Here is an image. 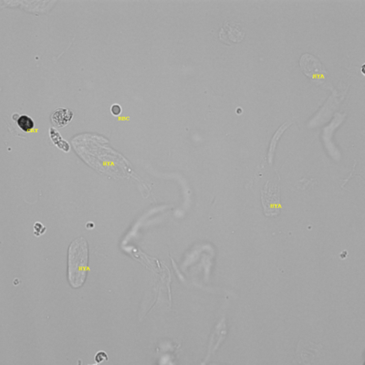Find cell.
I'll use <instances>...</instances> for the list:
<instances>
[{
	"mask_svg": "<svg viewBox=\"0 0 365 365\" xmlns=\"http://www.w3.org/2000/svg\"><path fill=\"white\" fill-rule=\"evenodd\" d=\"M88 243L84 238H78L70 244L69 249V281L73 287L83 285L87 277Z\"/></svg>",
	"mask_w": 365,
	"mask_h": 365,
	"instance_id": "obj_1",
	"label": "cell"
},
{
	"mask_svg": "<svg viewBox=\"0 0 365 365\" xmlns=\"http://www.w3.org/2000/svg\"><path fill=\"white\" fill-rule=\"evenodd\" d=\"M261 202L264 214L267 217L270 218L279 216L280 208V186L278 184L268 182L261 190Z\"/></svg>",
	"mask_w": 365,
	"mask_h": 365,
	"instance_id": "obj_2",
	"label": "cell"
},
{
	"mask_svg": "<svg viewBox=\"0 0 365 365\" xmlns=\"http://www.w3.org/2000/svg\"><path fill=\"white\" fill-rule=\"evenodd\" d=\"M295 355L301 365H314L323 356V346L308 340H301L298 342Z\"/></svg>",
	"mask_w": 365,
	"mask_h": 365,
	"instance_id": "obj_3",
	"label": "cell"
},
{
	"mask_svg": "<svg viewBox=\"0 0 365 365\" xmlns=\"http://www.w3.org/2000/svg\"><path fill=\"white\" fill-rule=\"evenodd\" d=\"M219 40L226 45L239 43L245 38V31L240 23L225 21L218 33Z\"/></svg>",
	"mask_w": 365,
	"mask_h": 365,
	"instance_id": "obj_4",
	"label": "cell"
},
{
	"mask_svg": "<svg viewBox=\"0 0 365 365\" xmlns=\"http://www.w3.org/2000/svg\"><path fill=\"white\" fill-rule=\"evenodd\" d=\"M292 125V122L291 121H288L284 123L283 125L280 126V128L278 129V131L275 132V134L273 135L271 141H270V150H269V163L271 165L272 161H273V157H274V153H275V150H276V146L278 144V142L280 139L281 135L284 133V132L287 130V128Z\"/></svg>",
	"mask_w": 365,
	"mask_h": 365,
	"instance_id": "obj_5",
	"label": "cell"
},
{
	"mask_svg": "<svg viewBox=\"0 0 365 365\" xmlns=\"http://www.w3.org/2000/svg\"><path fill=\"white\" fill-rule=\"evenodd\" d=\"M72 115L73 113L69 110L58 109L53 112L51 121L56 127H63L70 122Z\"/></svg>",
	"mask_w": 365,
	"mask_h": 365,
	"instance_id": "obj_6",
	"label": "cell"
},
{
	"mask_svg": "<svg viewBox=\"0 0 365 365\" xmlns=\"http://www.w3.org/2000/svg\"><path fill=\"white\" fill-rule=\"evenodd\" d=\"M18 126L23 130L24 132H31L34 127V122L32 121V118L26 115L18 117L16 120Z\"/></svg>",
	"mask_w": 365,
	"mask_h": 365,
	"instance_id": "obj_7",
	"label": "cell"
},
{
	"mask_svg": "<svg viewBox=\"0 0 365 365\" xmlns=\"http://www.w3.org/2000/svg\"><path fill=\"white\" fill-rule=\"evenodd\" d=\"M111 113L113 115L119 116L121 114V112H122V108H121V106L119 104H113L111 106Z\"/></svg>",
	"mask_w": 365,
	"mask_h": 365,
	"instance_id": "obj_8",
	"label": "cell"
},
{
	"mask_svg": "<svg viewBox=\"0 0 365 365\" xmlns=\"http://www.w3.org/2000/svg\"><path fill=\"white\" fill-rule=\"evenodd\" d=\"M43 232H45V227H43V225L39 224V223H36L35 224V235L40 236Z\"/></svg>",
	"mask_w": 365,
	"mask_h": 365,
	"instance_id": "obj_9",
	"label": "cell"
},
{
	"mask_svg": "<svg viewBox=\"0 0 365 365\" xmlns=\"http://www.w3.org/2000/svg\"><path fill=\"white\" fill-rule=\"evenodd\" d=\"M103 358H106V359H107L106 354H105L104 352H99V353H98V354L96 355L95 360H96V362H97V363H101V361L103 360Z\"/></svg>",
	"mask_w": 365,
	"mask_h": 365,
	"instance_id": "obj_10",
	"label": "cell"
},
{
	"mask_svg": "<svg viewBox=\"0 0 365 365\" xmlns=\"http://www.w3.org/2000/svg\"><path fill=\"white\" fill-rule=\"evenodd\" d=\"M94 225L90 223V224H87V228H94Z\"/></svg>",
	"mask_w": 365,
	"mask_h": 365,
	"instance_id": "obj_11",
	"label": "cell"
}]
</instances>
